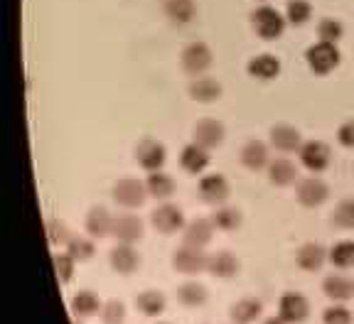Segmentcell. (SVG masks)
<instances>
[{"label":"cell","instance_id":"6da1fadb","mask_svg":"<svg viewBox=\"0 0 354 324\" xmlns=\"http://www.w3.org/2000/svg\"><path fill=\"white\" fill-rule=\"evenodd\" d=\"M286 25H288L286 15H281V12L271 6H259L251 12V28H254V32L259 35L263 42H276V39H281L283 32H286Z\"/></svg>","mask_w":354,"mask_h":324},{"label":"cell","instance_id":"7a4b0ae2","mask_svg":"<svg viewBox=\"0 0 354 324\" xmlns=\"http://www.w3.org/2000/svg\"><path fill=\"white\" fill-rule=\"evenodd\" d=\"M305 61H308L310 72L317 74V77H327L332 74L335 69L339 66L342 61V55H339L337 44L335 42H315L310 44L308 50H305Z\"/></svg>","mask_w":354,"mask_h":324},{"label":"cell","instance_id":"3957f363","mask_svg":"<svg viewBox=\"0 0 354 324\" xmlns=\"http://www.w3.org/2000/svg\"><path fill=\"white\" fill-rule=\"evenodd\" d=\"M113 202L123 209H138L143 207L145 199L150 197L148 194V187H145V182L136 180V177H123L113 184Z\"/></svg>","mask_w":354,"mask_h":324},{"label":"cell","instance_id":"277c9868","mask_svg":"<svg viewBox=\"0 0 354 324\" xmlns=\"http://www.w3.org/2000/svg\"><path fill=\"white\" fill-rule=\"evenodd\" d=\"M150 224H153V229L158 231V234H162V236H172L177 231H183L185 226H187V221H185L183 209H180L177 204L165 202V204H160L158 209H153Z\"/></svg>","mask_w":354,"mask_h":324},{"label":"cell","instance_id":"5b68a950","mask_svg":"<svg viewBox=\"0 0 354 324\" xmlns=\"http://www.w3.org/2000/svg\"><path fill=\"white\" fill-rule=\"evenodd\" d=\"M180 61H183V69L189 74V77H205V72L214 61V55H212L209 44L205 42H189L187 47L180 55Z\"/></svg>","mask_w":354,"mask_h":324},{"label":"cell","instance_id":"8992f818","mask_svg":"<svg viewBox=\"0 0 354 324\" xmlns=\"http://www.w3.org/2000/svg\"><path fill=\"white\" fill-rule=\"evenodd\" d=\"M310 314V303L308 297L298 290H288L278 300V317L286 324H303Z\"/></svg>","mask_w":354,"mask_h":324},{"label":"cell","instance_id":"52a82bcc","mask_svg":"<svg viewBox=\"0 0 354 324\" xmlns=\"http://www.w3.org/2000/svg\"><path fill=\"white\" fill-rule=\"evenodd\" d=\"M207 260L209 256L205 253V248H194V246H183L172 253V268L183 275H199L202 270H207Z\"/></svg>","mask_w":354,"mask_h":324},{"label":"cell","instance_id":"ba28073f","mask_svg":"<svg viewBox=\"0 0 354 324\" xmlns=\"http://www.w3.org/2000/svg\"><path fill=\"white\" fill-rule=\"evenodd\" d=\"M295 197H298V202L303 204L305 209H317V207H322L330 199V187L317 175H310L298 182Z\"/></svg>","mask_w":354,"mask_h":324},{"label":"cell","instance_id":"9c48e42d","mask_svg":"<svg viewBox=\"0 0 354 324\" xmlns=\"http://www.w3.org/2000/svg\"><path fill=\"white\" fill-rule=\"evenodd\" d=\"M136 162L143 167L145 172H158L165 167L167 162V150L160 140H153V137H145L136 145Z\"/></svg>","mask_w":354,"mask_h":324},{"label":"cell","instance_id":"30bf717a","mask_svg":"<svg viewBox=\"0 0 354 324\" xmlns=\"http://www.w3.org/2000/svg\"><path fill=\"white\" fill-rule=\"evenodd\" d=\"M298 158L305 170L317 175V172L327 170V165H330V160H332V150H330V145L322 143V140H305Z\"/></svg>","mask_w":354,"mask_h":324},{"label":"cell","instance_id":"8fae6325","mask_svg":"<svg viewBox=\"0 0 354 324\" xmlns=\"http://www.w3.org/2000/svg\"><path fill=\"white\" fill-rule=\"evenodd\" d=\"M197 192H199V197H202V202L221 207V204L229 199V194H232V187H229V180L224 175L209 172V175H205L199 180Z\"/></svg>","mask_w":354,"mask_h":324},{"label":"cell","instance_id":"7c38bea8","mask_svg":"<svg viewBox=\"0 0 354 324\" xmlns=\"http://www.w3.org/2000/svg\"><path fill=\"white\" fill-rule=\"evenodd\" d=\"M268 140H271V148L283 155L300 153V148L305 143L300 131L295 126H290V123H276L271 128V133H268Z\"/></svg>","mask_w":354,"mask_h":324},{"label":"cell","instance_id":"4fadbf2b","mask_svg":"<svg viewBox=\"0 0 354 324\" xmlns=\"http://www.w3.org/2000/svg\"><path fill=\"white\" fill-rule=\"evenodd\" d=\"M224 135H227L224 123L216 121V118H202V121H197L192 128V143L202 145V148H207V150L219 148V145L224 143Z\"/></svg>","mask_w":354,"mask_h":324},{"label":"cell","instance_id":"5bb4252c","mask_svg":"<svg viewBox=\"0 0 354 324\" xmlns=\"http://www.w3.org/2000/svg\"><path fill=\"white\" fill-rule=\"evenodd\" d=\"M327 260H330V251H325V248L315 241L303 243V246L295 251V263H298V268L305 270V273H317V270H322V265H325Z\"/></svg>","mask_w":354,"mask_h":324},{"label":"cell","instance_id":"9a60e30c","mask_svg":"<svg viewBox=\"0 0 354 324\" xmlns=\"http://www.w3.org/2000/svg\"><path fill=\"white\" fill-rule=\"evenodd\" d=\"M109 263L118 275H133L140 268V256L131 243H116L109 253Z\"/></svg>","mask_w":354,"mask_h":324},{"label":"cell","instance_id":"2e32d148","mask_svg":"<svg viewBox=\"0 0 354 324\" xmlns=\"http://www.w3.org/2000/svg\"><path fill=\"white\" fill-rule=\"evenodd\" d=\"M111 236L116 238L118 243H136L143 238V221L136 214H118L113 219V234Z\"/></svg>","mask_w":354,"mask_h":324},{"label":"cell","instance_id":"e0dca14e","mask_svg":"<svg viewBox=\"0 0 354 324\" xmlns=\"http://www.w3.org/2000/svg\"><path fill=\"white\" fill-rule=\"evenodd\" d=\"M241 165L249 172H261L268 170L271 165V153H268V145L261 143V140H249V143L241 148Z\"/></svg>","mask_w":354,"mask_h":324},{"label":"cell","instance_id":"ac0fdd59","mask_svg":"<svg viewBox=\"0 0 354 324\" xmlns=\"http://www.w3.org/2000/svg\"><path fill=\"white\" fill-rule=\"evenodd\" d=\"M113 219L111 211L106 207H91L86 214V221H84V229L91 238H106L113 234Z\"/></svg>","mask_w":354,"mask_h":324},{"label":"cell","instance_id":"d6986e66","mask_svg":"<svg viewBox=\"0 0 354 324\" xmlns=\"http://www.w3.org/2000/svg\"><path fill=\"white\" fill-rule=\"evenodd\" d=\"M212 236H214V224H212V219H202V216L187 221V226L183 229V243L194 248H207Z\"/></svg>","mask_w":354,"mask_h":324},{"label":"cell","instance_id":"ffe728a7","mask_svg":"<svg viewBox=\"0 0 354 324\" xmlns=\"http://www.w3.org/2000/svg\"><path fill=\"white\" fill-rule=\"evenodd\" d=\"M322 292H325L327 300L332 303H347L354 297V280H349L347 275L342 273H330L322 280Z\"/></svg>","mask_w":354,"mask_h":324},{"label":"cell","instance_id":"44dd1931","mask_svg":"<svg viewBox=\"0 0 354 324\" xmlns=\"http://www.w3.org/2000/svg\"><path fill=\"white\" fill-rule=\"evenodd\" d=\"M246 72H249V77L259 79V82H273L281 74V59L263 52V55L251 57L249 64H246Z\"/></svg>","mask_w":354,"mask_h":324},{"label":"cell","instance_id":"7402d4cb","mask_svg":"<svg viewBox=\"0 0 354 324\" xmlns=\"http://www.w3.org/2000/svg\"><path fill=\"white\" fill-rule=\"evenodd\" d=\"M207 273L219 278V280H229L239 273V258L232 251H216L209 253V260H207Z\"/></svg>","mask_w":354,"mask_h":324},{"label":"cell","instance_id":"603a6c76","mask_svg":"<svg viewBox=\"0 0 354 324\" xmlns=\"http://www.w3.org/2000/svg\"><path fill=\"white\" fill-rule=\"evenodd\" d=\"M189 99L197 104H214L221 99V84L212 77H194L189 82Z\"/></svg>","mask_w":354,"mask_h":324},{"label":"cell","instance_id":"cb8c5ba5","mask_svg":"<svg viewBox=\"0 0 354 324\" xmlns=\"http://www.w3.org/2000/svg\"><path fill=\"white\" fill-rule=\"evenodd\" d=\"M180 165L187 175H199L205 172L207 165H209V150L202 148L197 143H187L180 153Z\"/></svg>","mask_w":354,"mask_h":324},{"label":"cell","instance_id":"d4e9b609","mask_svg":"<svg viewBox=\"0 0 354 324\" xmlns=\"http://www.w3.org/2000/svg\"><path fill=\"white\" fill-rule=\"evenodd\" d=\"M266 172H268L271 184H276V187H290V184H295V180H298V167L288 158L271 160V165H268Z\"/></svg>","mask_w":354,"mask_h":324},{"label":"cell","instance_id":"484cf974","mask_svg":"<svg viewBox=\"0 0 354 324\" xmlns=\"http://www.w3.org/2000/svg\"><path fill=\"white\" fill-rule=\"evenodd\" d=\"M162 10L175 25H189L197 17V3L194 0H162Z\"/></svg>","mask_w":354,"mask_h":324},{"label":"cell","instance_id":"4316f807","mask_svg":"<svg viewBox=\"0 0 354 324\" xmlns=\"http://www.w3.org/2000/svg\"><path fill=\"white\" fill-rule=\"evenodd\" d=\"M261 312H263L261 300H256V297H243V300H239V303L232 305L229 317H232L234 324H251L261 317Z\"/></svg>","mask_w":354,"mask_h":324},{"label":"cell","instance_id":"83f0119b","mask_svg":"<svg viewBox=\"0 0 354 324\" xmlns=\"http://www.w3.org/2000/svg\"><path fill=\"white\" fill-rule=\"evenodd\" d=\"M145 187L148 194L158 202H167V199L175 194V180H172L167 172L158 170V172H148V180H145Z\"/></svg>","mask_w":354,"mask_h":324},{"label":"cell","instance_id":"f1b7e54d","mask_svg":"<svg viewBox=\"0 0 354 324\" xmlns=\"http://www.w3.org/2000/svg\"><path fill=\"white\" fill-rule=\"evenodd\" d=\"M207 297H209L207 287L197 280H187L177 287V303L183 305V307H189V309L202 307V305L207 303Z\"/></svg>","mask_w":354,"mask_h":324},{"label":"cell","instance_id":"f546056e","mask_svg":"<svg viewBox=\"0 0 354 324\" xmlns=\"http://www.w3.org/2000/svg\"><path fill=\"white\" fill-rule=\"evenodd\" d=\"M104 303L99 300V295L91 290H79L77 295L72 297V314L74 317H94V314L101 312Z\"/></svg>","mask_w":354,"mask_h":324},{"label":"cell","instance_id":"4dcf8cb0","mask_svg":"<svg viewBox=\"0 0 354 324\" xmlns=\"http://www.w3.org/2000/svg\"><path fill=\"white\" fill-rule=\"evenodd\" d=\"M136 305L145 317H160L167 307V300L160 290H145L140 295H136Z\"/></svg>","mask_w":354,"mask_h":324},{"label":"cell","instance_id":"1f68e13d","mask_svg":"<svg viewBox=\"0 0 354 324\" xmlns=\"http://www.w3.org/2000/svg\"><path fill=\"white\" fill-rule=\"evenodd\" d=\"M241 221H243L241 211H239L236 207H227V204L216 207L214 214H212V224H214V229L224 231V234L236 231L239 226H241Z\"/></svg>","mask_w":354,"mask_h":324},{"label":"cell","instance_id":"d6a6232c","mask_svg":"<svg viewBox=\"0 0 354 324\" xmlns=\"http://www.w3.org/2000/svg\"><path fill=\"white\" fill-rule=\"evenodd\" d=\"M330 263L339 270H349L354 268V241L352 238H344L337 241L330 248Z\"/></svg>","mask_w":354,"mask_h":324},{"label":"cell","instance_id":"836d02e7","mask_svg":"<svg viewBox=\"0 0 354 324\" xmlns=\"http://www.w3.org/2000/svg\"><path fill=\"white\" fill-rule=\"evenodd\" d=\"M310 17H313V6H310V0H288V6H286L288 25L300 28V25L310 22Z\"/></svg>","mask_w":354,"mask_h":324},{"label":"cell","instance_id":"e575fe53","mask_svg":"<svg viewBox=\"0 0 354 324\" xmlns=\"http://www.w3.org/2000/svg\"><path fill=\"white\" fill-rule=\"evenodd\" d=\"M66 253L72 256L77 263H84V260H88L91 256L96 253V248H94V238L91 236H72V241L66 243Z\"/></svg>","mask_w":354,"mask_h":324},{"label":"cell","instance_id":"d590c367","mask_svg":"<svg viewBox=\"0 0 354 324\" xmlns=\"http://www.w3.org/2000/svg\"><path fill=\"white\" fill-rule=\"evenodd\" d=\"M332 224L339 231H354V199H342L332 211Z\"/></svg>","mask_w":354,"mask_h":324},{"label":"cell","instance_id":"8d00e7d4","mask_svg":"<svg viewBox=\"0 0 354 324\" xmlns=\"http://www.w3.org/2000/svg\"><path fill=\"white\" fill-rule=\"evenodd\" d=\"M342 35H344L342 22L335 20V17H322V20L317 22V37H320L322 42L337 44L339 39H342Z\"/></svg>","mask_w":354,"mask_h":324},{"label":"cell","instance_id":"74e56055","mask_svg":"<svg viewBox=\"0 0 354 324\" xmlns=\"http://www.w3.org/2000/svg\"><path fill=\"white\" fill-rule=\"evenodd\" d=\"M55 273H57V280L62 283V285H66V283L74 278V270H77V260L69 256V253H55Z\"/></svg>","mask_w":354,"mask_h":324},{"label":"cell","instance_id":"f35d334b","mask_svg":"<svg viewBox=\"0 0 354 324\" xmlns=\"http://www.w3.org/2000/svg\"><path fill=\"white\" fill-rule=\"evenodd\" d=\"M47 238H50V243L52 246H66V243L72 241V231H69V226L64 224V221H59V219H50L47 221Z\"/></svg>","mask_w":354,"mask_h":324},{"label":"cell","instance_id":"ab89813d","mask_svg":"<svg viewBox=\"0 0 354 324\" xmlns=\"http://www.w3.org/2000/svg\"><path fill=\"white\" fill-rule=\"evenodd\" d=\"M101 319L104 324H123L126 322V305L121 300H109L101 307Z\"/></svg>","mask_w":354,"mask_h":324},{"label":"cell","instance_id":"60d3db41","mask_svg":"<svg viewBox=\"0 0 354 324\" xmlns=\"http://www.w3.org/2000/svg\"><path fill=\"white\" fill-rule=\"evenodd\" d=\"M352 312L342 303H332V307L322 312V324H352Z\"/></svg>","mask_w":354,"mask_h":324},{"label":"cell","instance_id":"b9f144b4","mask_svg":"<svg viewBox=\"0 0 354 324\" xmlns=\"http://www.w3.org/2000/svg\"><path fill=\"white\" fill-rule=\"evenodd\" d=\"M337 140H339V145H342V148L354 150V118L344 121L342 126L337 128Z\"/></svg>","mask_w":354,"mask_h":324},{"label":"cell","instance_id":"7bdbcfd3","mask_svg":"<svg viewBox=\"0 0 354 324\" xmlns=\"http://www.w3.org/2000/svg\"><path fill=\"white\" fill-rule=\"evenodd\" d=\"M261 324H286V322H283V319L278 317V314H273V317H266Z\"/></svg>","mask_w":354,"mask_h":324},{"label":"cell","instance_id":"ee69618b","mask_svg":"<svg viewBox=\"0 0 354 324\" xmlns=\"http://www.w3.org/2000/svg\"><path fill=\"white\" fill-rule=\"evenodd\" d=\"M158 324H167V322H158Z\"/></svg>","mask_w":354,"mask_h":324},{"label":"cell","instance_id":"f6af8a7d","mask_svg":"<svg viewBox=\"0 0 354 324\" xmlns=\"http://www.w3.org/2000/svg\"><path fill=\"white\" fill-rule=\"evenodd\" d=\"M261 3H263V0H261Z\"/></svg>","mask_w":354,"mask_h":324}]
</instances>
